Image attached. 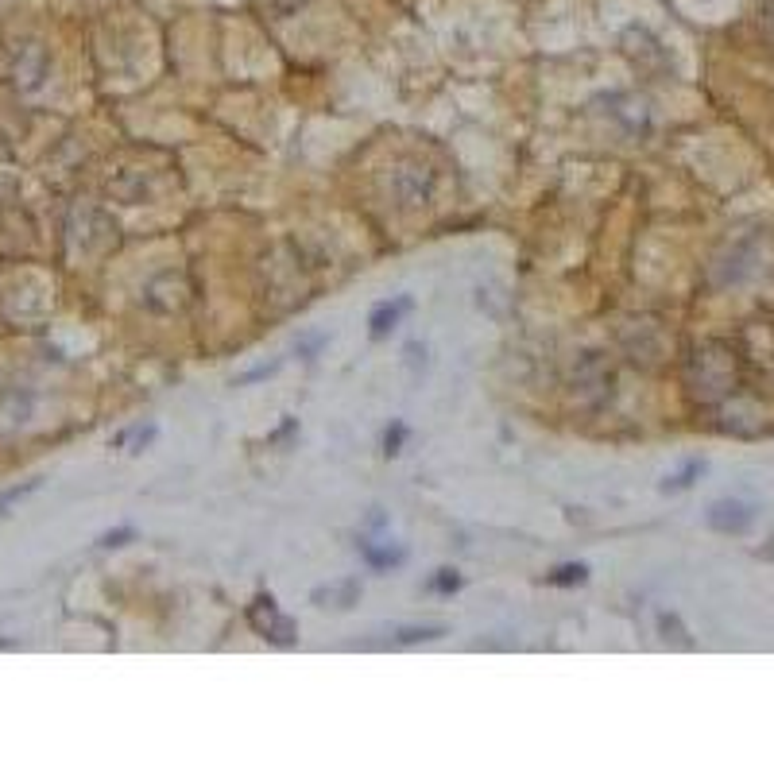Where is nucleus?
<instances>
[{"label":"nucleus","mask_w":774,"mask_h":774,"mask_svg":"<svg viewBox=\"0 0 774 774\" xmlns=\"http://www.w3.org/2000/svg\"><path fill=\"white\" fill-rule=\"evenodd\" d=\"M689 387L705 403L732 395L736 391V353L728 345H701L689 360Z\"/></svg>","instance_id":"f257e3e1"},{"label":"nucleus","mask_w":774,"mask_h":774,"mask_svg":"<svg viewBox=\"0 0 774 774\" xmlns=\"http://www.w3.org/2000/svg\"><path fill=\"white\" fill-rule=\"evenodd\" d=\"M248 624L256 627L264 639L271 643H279V647H287V643H295V620L291 616H283L279 612V604L271 600V596H256L252 600V608H248Z\"/></svg>","instance_id":"f03ea898"},{"label":"nucleus","mask_w":774,"mask_h":774,"mask_svg":"<svg viewBox=\"0 0 774 774\" xmlns=\"http://www.w3.org/2000/svg\"><path fill=\"white\" fill-rule=\"evenodd\" d=\"M751 519H755V507L740 504V500H720V504L709 507V527L724 531V535H744Z\"/></svg>","instance_id":"7ed1b4c3"},{"label":"nucleus","mask_w":774,"mask_h":774,"mask_svg":"<svg viewBox=\"0 0 774 774\" xmlns=\"http://www.w3.org/2000/svg\"><path fill=\"white\" fill-rule=\"evenodd\" d=\"M357 600H360L357 577H345V581H333V585L314 589V604H318V608H337V612H345V608H353Z\"/></svg>","instance_id":"20e7f679"},{"label":"nucleus","mask_w":774,"mask_h":774,"mask_svg":"<svg viewBox=\"0 0 774 774\" xmlns=\"http://www.w3.org/2000/svg\"><path fill=\"white\" fill-rule=\"evenodd\" d=\"M411 306H415V302H411L407 295L395 298V302H380V306L372 310V318H368V333H372L376 341H380V337H387L391 329L399 326V318H403V314H407Z\"/></svg>","instance_id":"39448f33"},{"label":"nucleus","mask_w":774,"mask_h":774,"mask_svg":"<svg viewBox=\"0 0 774 774\" xmlns=\"http://www.w3.org/2000/svg\"><path fill=\"white\" fill-rule=\"evenodd\" d=\"M360 554H364V562L372 569H387V566H399L407 554L403 550H391V546H384V550H372V546H360Z\"/></svg>","instance_id":"423d86ee"},{"label":"nucleus","mask_w":774,"mask_h":774,"mask_svg":"<svg viewBox=\"0 0 774 774\" xmlns=\"http://www.w3.org/2000/svg\"><path fill=\"white\" fill-rule=\"evenodd\" d=\"M546 581L550 585H585L589 581V566H577V562L573 566H558Z\"/></svg>","instance_id":"0eeeda50"},{"label":"nucleus","mask_w":774,"mask_h":774,"mask_svg":"<svg viewBox=\"0 0 774 774\" xmlns=\"http://www.w3.org/2000/svg\"><path fill=\"white\" fill-rule=\"evenodd\" d=\"M701 469H705V465H701V461H693V465H685L678 477H666V484H662V488H666V492L689 488V484H693V477H701Z\"/></svg>","instance_id":"6e6552de"},{"label":"nucleus","mask_w":774,"mask_h":774,"mask_svg":"<svg viewBox=\"0 0 774 774\" xmlns=\"http://www.w3.org/2000/svg\"><path fill=\"white\" fill-rule=\"evenodd\" d=\"M426 589H430V593H457V589H461V577H457L453 569H442Z\"/></svg>","instance_id":"1a4fd4ad"},{"label":"nucleus","mask_w":774,"mask_h":774,"mask_svg":"<svg viewBox=\"0 0 774 774\" xmlns=\"http://www.w3.org/2000/svg\"><path fill=\"white\" fill-rule=\"evenodd\" d=\"M403 438H407V426H403V422H395V426H391V430L384 434V453H387V457H391V453H399Z\"/></svg>","instance_id":"9d476101"},{"label":"nucleus","mask_w":774,"mask_h":774,"mask_svg":"<svg viewBox=\"0 0 774 774\" xmlns=\"http://www.w3.org/2000/svg\"><path fill=\"white\" fill-rule=\"evenodd\" d=\"M39 488V480H28V484H20V488H12V492H4L0 496V507H8V504H16V500H24V496H31Z\"/></svg>","instance_id":"9b49d317"},{"label":"nucleus","mask_w":774,"mask_h":774,"mask_svg":"<svg viewBox=\"0 0 774 774\" xmlns=\"http://www.w3.org/2000/svg\"><path fill=\"white\" fill-rule=\"evenodd\" d=\"M132 538V527H120V531H109V535H101V546L105 550H113V546H124Z\"/></svg>","instance_id":"f8f14e48"}]
</instances>
